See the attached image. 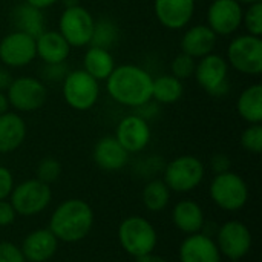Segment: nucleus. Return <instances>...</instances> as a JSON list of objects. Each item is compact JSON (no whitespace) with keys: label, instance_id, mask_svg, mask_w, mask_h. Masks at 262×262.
Instances as JSON below:
<instances>
[{"label":"nucleus","instance_id":"nucleus-2","mask_svg":"<svg viewBox=\"0 0 262 262\" xmlns=\"http://www.w3.org/2000/svg\"><path fill=\"white\" fill-rule=\"evenodd\" d=\"M94 224L91 206L81 200H68L61 203L49 221V230L64 243H77L88 236Z\"/></svg>","mask_w":262,"mask_h":262},{"label":"nucleus","instance_id":"nucleus-22","mask_svg":"<svg viewBox=\"0 0 262 262\" xmlns=\"http://www.w3.org/2000/svg\"><path fill=\"white\" fill-rule=\"evenodd\" d=\"M26 138V123L17 112L0 115V154L17 150Z\"/></svg>","mask_w":262,"mask_h":262},{"label":"nucleus","instance_id":"nucleus-20","mask_svg":"<svg viewBox=\"0 0 262 262\" xmlns=\"http://www.w3.org/2000/svg\"><path fill=\"white\" fill-rule=\"evenodd\" d=\"M181 262H221L218 246L206 235L193 233L180 247Z\"/></svg>","mask_w":262,"mask_h":262},{"label":"nucleus","instance_id":"nucleus-31","mask_svg":"<svg viewBox=\"0 0 262 262\" xmlns=\"http://www.w3.org/2000/svg\"><path fill=\"white\" fill-rule=\"evenodd\" d=\"M195 68H196V60L184 52L178 54L172 63H170V74L173 77H177L178 80H186V78H190L193 77L195 74Z\"/></svg>","mask_w":262,"mask_h":262},{"label":"nucleus","instance_id":"nucleus-30","mask_svg":"<svg viewBox=\"0 0 262 262\" xmlns=\"http://www.w3.org/2000/svg\"><path fill=\"white\" fill-rule=\"evenodd\" d=\"M243 25L247 32L255 37L262 35V2H256L247 6L243 12Z\"/></svg>","mask_w":262,"mask_h":262},{"label":"nucleus","instance_id":"nucleus-43","mask_svg":"<svg viewBox=\"0 0 262 262\" xmlns=\"http://www.w3.org/2000/svg\"><path fill=\"white\" fill-rule=\"evenodd\" d=\"M61 2H63L64 8H72V6L80 5V3H78V0H61Z\"/></svg>","mask_w":262,"mask_h":262},{"label":"nucleus","instance_id":"nucleus-12","mask_svg":"<svg viewBox=\"0 0 262 262\" xmlns=\"http://www.w3.org/2000/svg\"><path fill=\"white\" fill-rule=\"evenodd\" d=\"M35 57V38L29 34L12 31L0 40V63L6 68H25Z\"/></svg>","mask_w":262,"mask_h":262},{"label":"nucleus","instance_id":"nucleus-16","mask_svg":"<svg viewBox=\"0 0 262 262\" xmlns=\"http://www.w3.org/2000/svg\"><path fill=\"white\" fill-rule=\"evenodd\" d=\"M157 20L167 29L186 28L195 14V0H154Z\"/></svg>","mask_w":262,"mask_h":262},{"label":"nucleus","instance_id":"nucleus-28","mask_svg":"<svg viewBox=\"0 0 262 262\" xmlns=\"http://www.w3.org/2000/svg\"><path fill=\"white\" fill-rule=\"evenodd\" d=\"M170 200V189L166 186L164 181L155 180L150 181L143 190V203L150 212L163 210Z\"/></svg>","mask_w":262,"mask_h":262},{"label":"nucleus","instance_id":"nucleus-25","mask_svg":"<svg viewBox=\"0 0 262 262\" xmlns=\"http://www.w3.org/2000/svg\"><path fill=\"white\" fill-rule=\"evenodd\" d=\"M173 223L175 226L189 235L198 233L204 224V213L203 209L195 201H181L173 209Z\"/></svg>","mask_w":262,"mask_h":262},{"label":"nucleus","instance_id":"nucleus-3","mask_svg":"<svg viewBox=\"0 0 262 262\" xmlns=\"http://www.w3.org/2000/svg\"><path fill=\"white\" fill-rule=\"evenodd\" d=\"M63 98L74 111H89L100 97V84L86 71H69L63 80Z\"/></svg>","mask_w":262,"mask_h":262},{"label":"nucleus","instance_id":"nucleus-44","mask_svg":"<svg viewBox=\"0 0 262 262\" xmlns=\"http://www.w3.org/2000/svg\"><path fill=\"white\" fill-rule=\"evenodd\" d=\"M241 5H252V3H256V2H261V0H238Z\"/></svg>","mask_w":262,"mask_h":262},{"label":"nucleus","instance_id":"nucleus-7","mask_svg":"<svg viewBox=\"0 0 262 262\" xmlns=\"http://www.w3.org/2000/svg\"><path fill=\"white\" fill-rule=\"evenodd\" d=\"M95 18L81 5L64 8L58 18V32L64 37L71 48L89 46L94 32Z\"/></svg>","mask_w":262,"mask_h":262},{"label":"nucleus","instance_id":"nucleus-14","mask_svg":"<svg viewBox=\"0 0 262 262\" xmlns=\"http://www.w3.org/2000/svg\"><path fill=\"white\" fill-rule=\"evenodd\" d=\"M152 132L149 121L137 114H130L120 120L115 138L127 150V154H135L143 150L150 141Z\"/></svg>","mask_w":262,"mask_h":262},{"label":"nucleus","instance_id":"nucleus-17","mask_svg":"<svg viewBox=\"0 0 262 262\" xmlns=\"http://www.w3.org/2000/svg\"><path fill=\"white\" fill-rule=\"evenodd\" d=\"M218 43V35L207 25H195L186 29L181 37V52L193 57L195 60L203 58L213 52Z\"/></svg>","mask_w":262,"mask_h":262},{"label":"nucleus","instance_id":"nucleus-29","mask_svg":"<svg viewBox=\"0 0 262 262\" xmlns=\"http://www.w3.org/2000/svg\"><path fill=\"white\" fill-rule=\"evenodd\" d=\"M118 35H120V32H118L115 21H112L111 18L95 20L94 32H92V38H91L89 46H98L103 49H111L117 43Z\"/></svg>","mask_w":262,"mask_h":262},{"label":"nucleus","instance_id":"nucleus-40","mask_svg":"<svg viewBox=\"0 0 262 262\" xmlns=\"http://www.w3.org/2000/svg\"><path fill=\"white\" fill-rule=\"evenodd\" d=\"M28 5H31V6H34V8H38V9H46V8H49V6H52V5H55L57 2H60V0H25Z\"/></svg>","mask_w":262,"mask_h":262},{"label":"nucleus","instance_id":"nucleus-11","mask_svg":"<svg viewBox=\"0 0 262 262\" xmlns=\"http://www.w3.org/2000/svg\"><path fill=\"white\" fill-rule=\"evenodd\" d=\"M51 196L49 184H45L40 180H28L12 189L11 206L17 215L34 216L48 207Z\"/></svg>","mask_w":262,"mask_h":262},{"label":"nucleus","instance_id":"nucleus-26","mask_svg":"<svg viewBox=\"0 0 262 262\" xmlns=\"http://www.w3.org/2000/svg\"><path fill=\"white\" fill-rule=\"evenodd\" d=\"M236 109L239 117L249 124H256L262 121V86L252 84L246 88L236 101Z\"/></svg>","mask_w":262,"mask_h":262},{"label":"nucleus","instance_id":"nucleus-41","mask_svg":"<svg viewBox=\"0 0 262 262\" xmlns=\"http://www.w3.org/2000/svg\"><path fill=\"white\" fill-rule=\"evenodd\" d=\"M137 262H167L166 259H163L161 256H155L152 253H147V255H143V256H138Z\"/></svg>","mask_w":262,"mask_h":262},{"label":"nucleus","instance_id":"nucleus-33","mask_svg":"<svg viewBox=\"0 0 262 262\" xmlns=\"http://www.w3.org/2000/svg\"><path fill=\"white\" fill-rule=\"evenodd\" d=\"M61 175V164L55 158H45L37 166V180L45 184L55 183Z\"/></svg>","mask_w":262,"mask_h":262},{"label":"nucleus","instance_id":"nucleus-18","mask_svg":"<svg viewBox=\"0 0 262 262\" xmlns=\"http://www.w3.org/2000/svg\"><path fill=\"white\" fill-rule=\"evenodd\" d=\"M71 46L58 31H43L35 37L37 57L45 64L64 63L71 54Z\"/></svg>","mask_w":262,"mask_h":262},{"label":"nucleus","instance_id":"nucleus-1","mask_svg":"<svg viewBox=\"0 0 262 262\" xmlns=\"http://www.w3.org/2000/svg\"><path fill=\"white\" fill-rule=\"evenodd\" d=\"M152 75L137 64L115 66L106 80L109 97L118 104L137 109L152 100Z\"/></svg>","mask_w":262,"mask_h":262},{"label":"nucleus","instance_id":"nucleus-23","mask_svg":"<svg viewBox=\"0 0 262 262\" xmlns=\"http://www.w3.org/2000/svg\"><path fill=\"white\" fill-rule=\"evenodd\" d=\"M115 58L109 49L98 46H89L83 57V71H86L97 81L107 80V77L115 69Z\"/></svg>","mask_w":262,"mask_h":262},{"label":"nucleus","instance_id":"nucleus-35","mask_svg":"<svg viewBox=\"0 0 262 262\" xmlns=\"http://www.w3.org/2000/svg\"><path fill=\"white\" fill-rule=\"evenodd\" d=\"M68 68L64 66V63H54V64H45L43 68V78L48 81H63L66 74H68Z\"/></svg>","mask_w":262,"mask_h":262},{"label":"nucleus","instance_id":"nucleus-19","mask_svg":"<svg viewBox=\"0 0 262 262\" xmlns=\"http://www.w3.org/2000/svg\"><path fill=\"white\" fill-rule=\"evenodd\" d=\"M129 160L127 150L112 135L103 137L94 147V161L103 170H120Z\"/></svg>","mask_w":262,"mask_h":262},{"label":"nucleus","instance_id":"nucleus-38","mask_svg":"<svg viewBox=\"0 0 262 262\" xmlns=\"http://www.w3.org/2000/svg\"><path fill=\"white\" fill-rule=\"evenodd\" d=\"M210 166H212V169L215 170L216 175L229 172V169H230V158L227 155H224V154H216L215 157H212Z\"/></svg>","mask_w":262,"mask_h":262},{"label":"nucleus","instance_id":"nucleus-6","mask_svg":"<svg viewBox=\"0 0 262 262\" xmlns=\"http://www.w3.org/2000/svg\"><path fill=\"white\" fill-rule=\"evenodd\" d=\"M118 238L123 249L135 258L152 253L157 246L155 229L147 220L140 216L124 220L118 229Z\"/></svg>","mask_w":262,"mask_h":262},{"label":"nucleus","instance_id":"nucleus-32","mask_svg":"<svg viewBox=\"0 0 262 262\" xmlns=\"http://www.w3.org/2000/svg\"><path fill=\"white\" fill-rule=\"evenodd\" d=\"M241 146L250 154L262 152V126L261 123L249 124V127L241 135Z\"/></svg>","mask_w":262,"mask_h":262},{"label":"nucleus","instance_id":"nucleus-21","mask_svg":"<svg viewBox=\"0 0 262 262\" xmlns=\"http://www.w3.org/2000/svg\"><path fill=\"white\" fill-rule=\"evenodd\" d=\"M58 239L51 230H35L23 241L21 253L29 262H45L54 256Z\"/></svg>","mask_w":262,"mask_h":262},{"label":"nucleus","instance_id":"nucleus-15","mask_svg":"<svg viewBox=\"0 0 262 262\" xmlns=\"http://www.w3.org/2000/svg\"><path fill=\"white\" fill-rule=\"evenodd\" d=\"M252 247L250 230L239 221L226 223L218 232V250L227 258L236 261L244 258Z\"/></svg>","mask_w":262,"mask_h":262},{"label":"nucleus","instance_id":"nucleus-9","mask_svg":"<svg viewBox=\"0 0 262 262\" xmlns=\"http://www.w3.org/2000/svg\"><path fill=\"white\" fill-rule=\"evenodd\" d=\"M210 196L218 207L235 212L246 206L249 190L246 181L239 175L229 170L224 173H218L213 178L210 184Z\"/></svg>","mask_w":262,"mask_h":262},{"label":"nucleus","instance_id":"nucleus-27","mask_svg":"<svg viewBox=\"0 0 262 262\" xmlns=\"http://www.w3.org/2000/svg\"><path fill=\"white\" fill-rule=\"evenodd\" d=\"M184 94L183 81L172 74L160 75L152 83V100L158 104H173Z\"/></svg>","mask_w":262,"mask_h":262},{"label":"nucleus","instance_id":"nucleus-39","mask_svg":"<svg viewBox=\"0 0 262 262\" xmlns=\"http://www.w3.org/2000/svg\"><path fill=\"white\" fill-rule=\"evenodd\" d=\"M12 75L9 72V69L3 64H0V91L6 92V89L9 88L11 81H12Z\"/></svg>","mask_w":262,"mask_h":262},{"label":"nucleus","instance_id":"nucleus-24","mask_svg":"<svg viewBox=\"0 0 262 262\" xmlns=\"http://www.w3.org/2000/svg\"><path fill=\"white\" fill-rule=\"evenodd\" d=\"M12 23L15 26V31H21L25 34L32 35L34 38L38 37L45 29V15L43 11L38 8H34L28 5L26 2L20 3L12 9L11 14Z\"/></svg>","mask_w":262,"mask_h":262},{"label":"nucleus","instance_id":"nucleus-42","mask_svg":"<svg viewBox=\"0 0 262 262\" xmlns=\"http://www.w3.org/2000/svg\"><path fill=\"white\" fill-rule=\"evenodd\" d=\"M8 109H9V101H8L6 92L0 91V115L8 112Z\"/></svg>","mask_w":262,"mask_h":262},{"label":"nucleus","instance_id":"nucleus-4","mask_svg":"<svg viewBox=\"0 0 262 262\" xmlns=\"http://www.w3.org/2000/svg\"><path fill=\"white\" fill-rule=\"evenodd\" d=\"M227 63L244 75L262 72V40L250 34L235 37L227 48Z\"/></svg>","mask_w":262,"mask_h":262},{"label":"nucleus","instance_id":"nucleus-37","mask_svg":"<svg viewBox=\"0 0 262 262\" xmlns=\"http://www.w3.org/2000/svg\"><path fill=\"white\" fill-rule=\"evenodd\" d=\"M15 210L11 206V203H6L5 200H0V227H6L14 223L15 220Z\"/></svg>","mask_w":262,"mask_h":262},{"label":"nucleus","instance_id":"nucleus-10","mask_svg":"<svg viewBox=\"0 0 262 262\" xmlns=\"http://www.w3.org/2000/svg\"><path fill=\"white\" fill-rule=\"evenodd\" d=\"M204 178L203 163L192 155H183L170 161L164 172V183L170 190L186 193L200 186Z\"/></svg>","mask_w":262,"mask_h":262},{"label":"nucleus","instance_id":"nucleus-34","mask_svg":"<svg viewBox=\"0 0 262 262\" xmlns=\"http://www.w3.org/2000/svg\"><path fill=\"white\" fill-rule=\"evenodd\" d=\"M0 262H26V258L17 246L0 243Z\"/></svg>","mask_w":262,"mask_h":262},{"label":"nucleus","instance_id":"nucleus-5","mask_svg":"<svg viewBox=\"0 0 262 262\" xmlns=\"http://www.w3.org/2000/svg\"><path fill=\"white\" fill-rule=\"evenodd\" d=\"M229 63L220 54H209L196 61L195 80L210 95L223 97L230 91L229 81Z\"/></svg>","mask_w":262,"mask_h":262},{"label":"nucleus","instance_id":"nucleus-36","mask_svg":"<svg viewBox=\"0 0 262 262\" xmlns=\"http://www.w3.org/2000/svg\"><path fill=\"white\" fill-rule=\"evenodd\" d=\"M12 189H14L12 173L6 167L0 166V200H5L6 196H9Z\"/></svg>","mask_w":262,"mask_h":262},{"label":"nucleus","instance_id":"nucleus-13","mask_svg":"<svg viewBox=\"0 0 262 262\" xmlns=\"http://www.w3.org/2000/svg\"><path fill=\"white\" fill-rule=\"evenodd\" d=\"M243 12L238 0H213L207 9V26L216 35H232L243 25Z\"/></svg>","mask_w":262,"mask_h":262},{"label":"nucleus","instance_id":"nucleus-8","mask_svg":"<svg viewBox=\"0 0 262 262\" xmlns=\"http://www.w3.org/2000/svg\"><path fill=\"white\" fill-rule=\"evenodd\" d=\"M9 106L18 112H35L41 109L48 100V89L41 80L35 77H17L6 89Z\"/></svg>","mask_w":262,"mask_h":262}]
</instances>
